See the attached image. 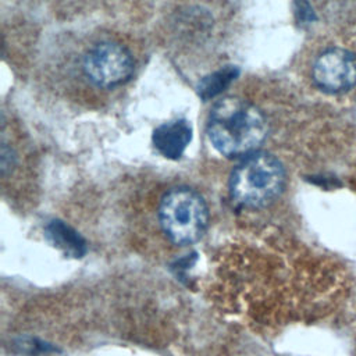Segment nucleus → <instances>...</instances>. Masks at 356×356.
<instances>
[{
	"label": "nucleus",
	"mask_w": 356,
	"mask_h": 356,
	"mask_svg": "<svg viewBox=\"0 0 356 356\" xmlns=\"http://www.w3.org/2000/svg\"><path fill=\"white\" fill-rule=\"evenodd\" d=\"M192 139V125L188 120L179 118L159 125L153 132V145L160 154L178 160Z\"/></svg>",
	"instance_id": "obj_6"
},
{
	"label": "nucleus",
	"mask_w": 356,
	"mask_h": 356,
	"mask_svg": "<svg viewBox=\"0 0 356 356\" xmlns=\"http://www.w3.org/2000/svg\"><path fill=\"white\" fill-rule=\"evenodd\" d=\"M295 13L298 15V19L303 24H309L314 19L313 8L310 7L307 0H295Z\"/></svg>",
	"instance_id": "obj_9"
},
{
	"label": "nucleus",
	"mask_w": 356,
	"mask_h": 356,
	"mask_svg": "<svg viewBox=\"0 0 356 356\" xmlns=\"http://www.w3.org/2000/svg\"><path fill=\"white\" fill-rule=\"evenodd\" d=\"M159 220L164 234L174 243L189 245L203 235L209 221V210L196 191L178 186L161 197Z\"/></svg>",
	"instance_id": "obj_3"
},
{
	"label": "nucleus",
	"mask_w": 356,
	"mask_h": 356,
	"mask_svg": "<svg viewBox=\"0 0 356 356\" xmlns=\"http://www.w3.org/2000/svg\"><path fill=\"white\" fill-rule=\"evenodd\" d=\"M267 134L268 124L264 114L241 97L220 99L209 115V139L220 154L229 159L246 157L257 152Z\"/></svg>",
	"instance_id": "obj_1"
},
{
	"label": "nucleus",
	"mask_w": 356,
	"mask_h": 356,
	"mask_svg": "<svg viewBox=\"0 0 356 356\" xmlns=\"http://www.w3.org/2000/svg\"><path fill=\"white\" fill-rule=\"evenodd\" d=\"M284 186L285 170L281 161L267 152L246 156L229 177L232 200L249 209L268 206L281 195Z\"/></svg>",
	"instance_id": "obj_2"
},
{
	"label": "nucleus",
	"mask_w": 356,
	"mask_h": 356,
	"mask_svg": "<svg viewBox=\"0 0 356 356\" xmlns=\"http://www.w3.org/2000/svg\"><path fill=\"white\" fill-rule=\"evenodd\" d=\"M239 75V68L235 65H225L209 75H206L197 85V93L202 100H210L224 92Z\"/></svg>",
	"instance_id": "obj_8"
},
{
	"label": "nucleus",
	"mask_w": 356,
	"mask_h": 356,
	"mask_svg": "<svg viewBox=\"0 0 356 356\" xmlns=\"http://www.w3.org/2000/svg\"><path fill=\"white\" fill-rule=\"evenodd\" d=\"M135 68L131 53L117 42L95 44L83 58V72L100 88H114L127 82Z\"/></svg>",
	"instance_id": "obj_4"
},
{
	"label": "nucleus",
	"mask_w": 356,
	"mask_h": 356,
	"mask_svg": "<svg viewBox=\"0 0 356 356\" xmlns=\"http://www.w3.org/2000/svg\"><path fill=\"white\" fill-rule=\"evenodd\" d=\"M312 74L323 92H346L356 85V56L345 49H328L316 58Z\"/></svg>",
	"instance_id": "obj_5"
},
{
	"label": "nucleus",
	"mask_w": 356,
	"mask_h": 356,
	"mask_svg": "<svg viewBox=\"0 0 356 356\" xmlns=\"http://www.w3.org/2000/svg\"><path fill=\"white\" fill-rule=\"evenodd\" d=\"M46 236L65 254L81 257L86 253V242L83 238L72 227L60 220H53L46 225Z\"/></svg>",
	"instance_id": "obj_7"
},
{
	"label": "nucleus",
	"mask_w": 356,
	"mask_h": 356,
	"mask_svg": "<svg viewBox=\"0 0 356 356\" xmlns=\"http://www.w3.org/2000/svg\"><path fill=\"white\" fill-rule=\"evenodd\" d=\"M14 156H11V149H8L6 145L1 146V171L6 174V170L13 165Z\"/></svg>",
	"instance_id": "obj_10"
}]
</instances>
